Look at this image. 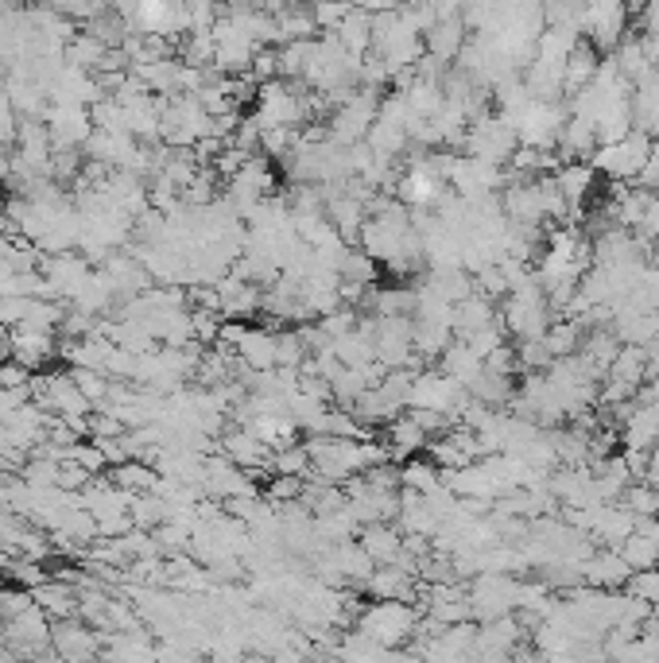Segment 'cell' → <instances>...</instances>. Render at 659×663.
I'll use <instances>...</instances> for the list:
<instances>
[{
    "mask_svg": "<svg viewBox=\"0 0 659 663\" xmlns=\"http://www.w3.org/2000/svg\"><path fill=\"white\" fill-rule=\"evenodd\" d=\"M648 155H652V132L632 129L629 137L594 148L590 168L609 175L614 183H640V171L648 168Z\"/></svg>",
    "mask_w": 659,
    "mask_h": 663,
    "instance_id": "cell-1",
    "label": "cell"
},
{
    "mask_svg": "<svg viewBox=\"0 0 659 663\" xmlns=\"http://www.w3.org/2000/svg\"><path fill=\"white\" fill-rule=\"evenodd\" d=\"M357 629L365 636H373L384 649H396V644L412 641L415 629H419V610L407 605L404 597H376L368 610H361Z\"/></svg>",
    "mask_w": 659,
    "mask_h": 663,
    "instance_id": "cell-2",
    "label": "cell"
},
{
    "mask_svg": "<svg viewBox=\"0 0 659 663\" xmlns=\"http://www.w3.org/2000/svg\"><path fill=\"white\" fill-rule=\"evenodd\" d=\"M43 121H47V132H51L54 148H74V152H82L85 140H90V132H93L90 106H74V101H54V106L43 113Z\"/></svg>",
    "mask_w": 659,
    "mask_h": 663,
    "instance_id": "cell-3",
    "label": "cell"
},
{
    "mask_svg": "<svg viewBox=\"0 0 659 663\" xmlns=\"http://www.w3.org/2000/svg\"><path fill=\"white\" fill-rule=\"evenodd\" d=\"M101 636L105 633H93L85 629L82 617H59L51 621V649L67 660H82V656H98L101 652Z\"/></svg>",
    "mask_w": 659,
    "mask_h": 663,
    "instance_id": "cell-4",
    "label": "cell"
},
{
    "mask_svg": "<svg viewBox=\"0 0 659 663\" xmlns=\"http://www.w3.org/2000/svg\"><path fill=\"white\" fill-rule=\"evenodd\" d=\"M59 345H54V330H36V327H16L12 330V358L20 361L31 373H43L54 358H59Z\"/></svg>",
    "mask_w": 659,
    "mask_h": 663,
    "instance_id": "cell-5",
    "label": "cell"
},
{
    "mask_svg": "<svg viewBox=\"0 0 659 663\" xmlns=\"http://www.w3.org/2000/svg\"><path fill=\"white\" fill-rule=\"evenodd\" d=\"M621 442L625 450H640V454H648V450L659 442V404H632V408H621Z\"/></svg>",
    "mask_w": 659,
    "mask_h": 663,
    "instance_id": "cell-6",
    "label": "cell"
},
{
    "mask_svg": "<svg viewBox=\"0 0 659 663\" xmlns=\"http://www.w3.org/2000/svg\"><path fill=\"white\" fill-rule=\"evenodd\" d=\"M423 47H427V54H435V59L454 62L462 54V47H466V20H462L458 12L435 16V23L423 31Z\"/></svg>",
    "mask_w": 659,
    "mask_h": 663,
    "instance_id": "cell-7",
    "label": "cell"
},
{
    "mask_svg": "<svg viewBox=\"0 0 659 663\" xmlns=\"http://www.w3.org/2000/svg\"><path fill=\"white\" fill-rule=\"evenodd\" d=\"M222 442H225V458H230L233 465H241L245 473H261L272 465V446L261 435H253L249 428L225 431Z\"/></svg>",
    "mask_w": 659,
    "mask_h": 663,
    "instance_id": "cell-8",
    "label": "cell"
},
{
    "mask_svg": "<svg viewBox=\"0 0 659 663\" xmlns=\"http://www.w3.org/2000/svg\"><path fill=\"white\" fill-rule=\"evenodd\" d=\"M330 36H334L337 43L353 54V59H365V54L373 51V12L361 8V4H353L349 12H345V20L337 23Z\"/></svg>",
    "mask_w": 659,
    "mask_h": 663,
    "instance_id": "cell-9",
    "label": "cell"
},
{
    "mask_svg": "<svg viewBox=\"0 0 659 663\" xmlns=\"http://www.w3.org/2000/svg\"><path fill=\"white\" fill-rule=\"evenodd\" d=\"M632 579V566L625 563L621 551H601V555H590L582 563V582L594 590H614L625 586Z\"/></svg>",
    "mask_w": 659,
    "mask_h": 663,
    "instance_id": "cell-10",
    "label": "cell"
},
{
    "mask_svg": "<svg viewBox=\"0 0 659 663\" xmlns=\"http://www.w3.org/2000/svg\"><path fill=\"white\" fill-rule=\"evenodd\" d=\"M361 548L368 551V559H373L376 566L381 563H396L399 555H404V532L399 528H392L388 520H376V524H361Z\"/></svg>",
    "mask_w": 659,
    "mask_h": 663,
    "instance_id": "cell-11",
    "label": "cell"
},
{
    "mask_svg": "<svg viewBox=\"0 0 659 663\" xmlns=\"http://www.w3.org/2000/svg\"><path fill=\"white\" fill-rule=\"evenodd\" d=\"M430 435L415 423V415H396V420L388 423V458L392 462H407V458H415L419 450H427Z\"/></svg>",
    "mask_w": 659,
    "mask_h": 663,
    "instance_id": "cell-12",
    "label": "cell"
},
{
    "mask_svg": "<svg viewBox=\"0 0 659 663\" xmlns=\"http://www.w3.org/2000/svg\"><path fill=\"white\" fill-rule=\"evenodd\" d=\"M598 70H601V54L594 51L590 43H582V39H578L575 51L567 54V67H562V90L578 93L582 86L594 82V74H598Z\"/></svg>",
    "mask_w": 659,
    "mask_h": 663,
    "instance_id": "cell-13",
    "label": "cell"
},
{
    "mask_svg": "<svg viewBox=\"0 0 659 663\" xmlns=\"http://www.w3.org/2000/svg\"><path fill=\"white\" fill-rule=\"evenodd\" d=\"M109 51H113V47L101 43V39L90 36V31H82V36H74L67 43L62 59H67L70 67H78V70H101V67H105V59H109Z\"/></svg>",
    "mask_w": 659,
    "mask_h": 663,
    "instance_id": "cell-14",
    "label": "cell"
},
{
    "mask_svg": "<svg viewBox=\"0 0 659 663\" xmlns=\"http://www.w3.org/2000/svg\"><path fill=\"white\" fill-rule=\"evenodd\" d=\"M70 376H74V384L82 389V396L90 400L93 408L109 400V389H113L109 373H101V369H70Z\"/></svg>",
    "mask_w": 659,
    "mask_h": 663,
    "instance_id": "cell-15",
    "label": "cell"
},
{
    "mask_svg": "<svg viewBox=\"0 0 659 663\" xmlns=\"http://www.w3.org/2000/svg\"><path fill=\"white\" fill-rule=\"evenodd\" d=\"M640 481H648L652 489H659V442L648 450V465H645V478H640Z\"/></svg>",
    "mask_w": 659,
    "mask_h": 663,
    "instance_id": "cell-16",
    "label": "cell"
}]
</instances>
